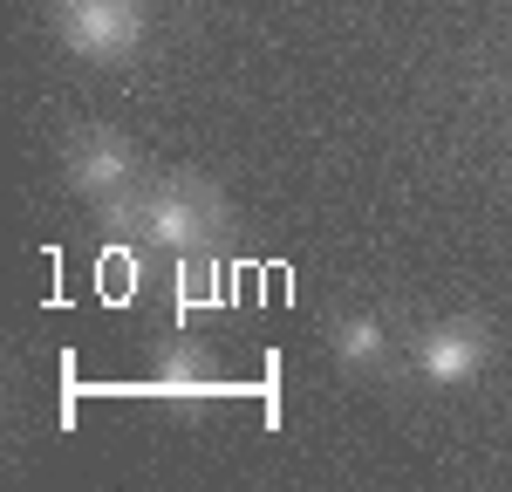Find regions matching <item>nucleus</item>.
Instances as JSON below:
<instances>
[{
    "mask_svg": "<svg viewBox=\"0 0 512 492\" xmlns=\"http://www.w3.org/2000/svg\"><path fill=\"white\" fill-rule=\"evenodd\" d=\"M103 226H117L130 240L158 246V253H205L226 240L233 212L205 178H158V185H130L117 199H96Z\"/></svg>",
    "mask_w": 512,
    "mask_h": 492,
    "instance_id": "nucleus-1",
    "label": "nucleus"
},
{
    "mask_svg": "<svg viewBox=\"0 0 512 492\" xmlns=\"http://www.w3.org/2000/svg\"><path fill=\"white\" fill-rule=\"evenodd\" d=\"M151 7L144 0H55V35L82 62H130L144 48Z\"/></svg>",
    "mask_w": 512,
    "mask_h": 492,
    "instance_id": "nucleus-2",
    "label": "nucleus"
},
{
    "mask_svg": "<svg viewBox=\"0 0 512 492\" xmlns=\"http://www.w3.org/2000/svg\"><path fill=\"white\" fill-rule=\"evenodd\" d=\"M410 363H417V376H424V383L458 390V383H472L478 369L492 363V335H485L478 322H431L424 335H417Z\"/></svg>",
    "mask_w": 512,
    "mask_h": 492,
    "instance_id": "nucleus-3",
    "label": "nucleus"
},
{
    "mask_svg": "<svg viewBox=\"0 0 512 492\" xmlns=\"http://www.w3.org/2000/svg\"><path fill=\"white\" fill-rule=\"evenodd\" d=\"M69 178L89 199H117V192L137 185V151L123 144L117 130H82L76 144H69Z\"/></svg>",
    "mask_w": 512,
    "mask_h": 492,
    "instance_id": "nucleus-4",
    "label": "nucleus"
},
{
    "mask_svg": "<svg viewBox=\"0 0 512 492\" xmlns=\"http://www.w3.org/2000/svg\"><path fill=\"white\" fill-rule=\"evenodd\" d=\"M335 363H349V369L390 363V335H383V322H376V315H349V322L335 328Z\"/></svg>",
    "mask_w": 512,
    "mask_h": 492,
    "instance_id": "nucleus-5",
    "label": "nucleus"
},
{
    "mask_svg": "<svg viewBox=\"0 0 512 492\" xmlns=\"http://www.w3.org/2000/svg\"><path fill=\"white\" fill-rule=\"evenodd\" d=\"M158 390H171V397H198V390H212V369H205V356L198 349H164V376H158Z\"/></svg>",
    "mask_w": 512,
    "mask_h": 492,
    "instance_id": "nucleus-6",
    "label": "nucleus"
}]
</instances>
